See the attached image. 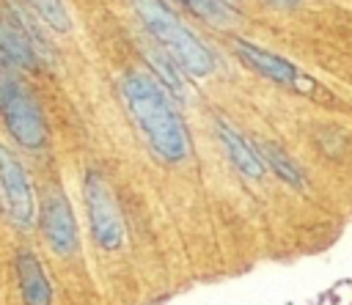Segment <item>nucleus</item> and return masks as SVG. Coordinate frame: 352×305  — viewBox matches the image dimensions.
<instances>
[{
	"mask_svg": "<svg viewBox=\"0 0 352 305\" xmlns=\"http://www.w3.org/2000/svg\"><path fill=\"white\" fill-rule=\"evenodd\" d=\"M121 96L154 154L165 162H182L190 151V140L160 80L143 71H126L121 77Z\"/></svg>",
	"mask_w": 352,
	"mask_h": 305,
	"instance_id": "f257e3e1",
	"label": "nucleus"
},
{
	"mask_svg": "<svg viewBox=\"0 0 352 305\" xmlns=\"http://www.w3.org/2000/svg\"><path fill=\"white\" fill-rule=\"evenodd\" d=\"M129 3L140 16V22L146 25V30L151 33V38H157V47L168 52L179 63V69L195 77H206L214 71L212 49L170 11L165 0H129Z\"/></svg>",
	"mask_w": 352,
	"mask_h": 305,
	"instance_id": "f03ea898",
	"label": "nucleus"
},
{
	"mask_svg": "<svg viewBox=\"0 0 352 305\" xmlns=\"http://www.w3.org/2000/svg\"><path fill=\"white\" fill-rule=\"evenodd\" d=\"M85 206L91 220V234L99 247L116 250L124 242V220L113 187L104 181L99 170H88L85 176Z\"/></svg>",
	"mask_w": 352,
	"mask_h": 305,
	"instance_id": "7ed1b4c3",
	"label": "nucleus"
},
{
	"mask_svg": "<svg viewBox=\"0 0 352 305\" xmlns=\"http://www.w3.org/2000/svg\"><path fill=\"white\" fill-rule=\"evenodd\" d=\"M234 52H236V58L248 69L258 71L261 77H267V80H272V82H278L283 88H292L297 93L314 96V99L322 96V88L316 85V80H311L308 74H302L286 58H280V55H275V52H270V49H264V47H258L253 41H245V38H236L234 41Z\"/></svg>",
	"mask_w": 352,
	"mask_h": 305,
	"instance_id": "20e7f679",
	"label": "nucleus"
},
{
	"mask_svg": "<svg viewBox=\"0 0 352 305\" xmlns=\"http://www.w3.org/2000/svg\"><path fill=\"white\" fill-rule=\"evenodd\" d=\"M0 190H3L6 209H8L11 220L22 228H30L36 223L33 184H30L28 170L22 168L19 157L6 146H0Z\"/></svg>",
	"mask_w": 352,
	"mask_h": 305,
	"instance_id": "39448f33",
	"label": "nucleus"
},
{
	"mask_svg": "<svg viewBox=\"0 0 352 305\" xmlns=\"http://www.w3.org/2000/svg\"><path fill=\"white\" fill-rule=\"evenodd\" d=\"M0 110H3V118H6V126H8L11 137L22 148H28V151H41L44 148V143H47V124L41 118V110H38L36 99L28 91L16 88Z\"/></svg>",
	"mask_w": 352,
	"mask_h": 305,
	"instance_id": "423d86ee",
	"label": "nucleus"
},
{
	"mask_svg": "<svg viewBox=\"0 0 352 305\" xmlns=\"http://www.w3.org/2000/svg\"><path fill=\"white\" fill-rule=\"evenodd\" d=\"M41 231H44L47 245L58 256L77 253V245H80L77 220H74V212H72L69 198L60 190H52L44 198V203H41Z\"/></svg>",
	"mask_w": 352,
	"mask_h": 305,
	"instance_id": "0eeeda50",
	"label": "nucleus"
},
{
	"mask_svg": "<svg viewBox=\"0 0 352 305\" xmlns=\"http://www.w3.org/2000/svg\"><path fill=\"white\" fill-rule=\"evenodd\" d=\"M16 283H19V294L25 300V305H50L52 302V286H50V278H47L41 261L36 258V253L22 250L16 256Z\"/></svg>",
	"mask_w": 352,
	"mask_h": 305,
	"instance_id": "6e6552de",
	"label": "nucleus"
},
{
	"mask_svg": "<svg viewBox=\"0 0 352 305\" xmlns=\"http://www.w3.org/2000/svg\"><path fill=\"white\" fill-rule=\"evenodd\" d=\"M217 137H220V143H223L228 159L234 162V168H236L245 179H261V176H264V162H261V157L256 154V148H253L231 124H226L223 118L217 121Z\"/></svg>",
	"mask_w": 352,
	"mask_h": 305,
	"instance_id": "1a4fd4ad",
	"label": "nucleus"
},
{
	"mask_svg": "<svg viewBox=\"0 0 352 305\" xmlns=\"http://www.w3.org/2000/svg\"><path fill=\"white\" fill-rule=\"evenodd\" d=\"M0 52H6L14 63H22L28 69L36 66V47L30 33L19 25V19L0 8Z\"/></svg>",
	"mask_w": 352,
	"mask_h": 305,
	"instance_id": "9d476101",
	"label": "nucleus"
},
{
	"mask_svg": "<svg viewBox=\"0 0 352 305\" xmlns=\"http://www.w3.org/2000/svg\"><path fill=\"white\" fill-rule=\"evenodd\" d=\"M256 154L261 157L264 168L275 170L278 179H283V181L292 184V187H302V173H300V168L292 162V157H289L280 146H275V143H270V140H258V143H256Z\"/></svg>",
	"mask_w": 352,
	"mask_h": 305,
	"instance_id": "9b49d317",
	"label": "nucleus"
},
{
	"mask_svg": "<svg viewBox=\"0 0 352 305\" xmlns=\"http://www.w3.org/2000/svg\"><path fill=\"white\" fill-rule=\"evenodd\" d=\"M192 14H198L201 19H206L209 25L217 27H231L239 22V11L231 8V3L226 0H182Z\"/></svg>",
	"mask_w": 352,
	"mask_h": 305,
	"instance_id": "f8f14e48",
	"label": "nucleus"
},
{
	"mask_svg": "<svg viewBox=\"0 0 352 305\" xmlns=\"http://www.w3.org/2000/svg\"><path fill=\"white\" fill-rule=\"evenodd\" d=\"M146 60L151 63V69L160 74V80H162V82H165L176 96H184V93H187L184 80H182V74H179V63H176L168 52H162L160 47L146 49Z\"/></svg>",
	"mask_w": 352,
	"mask_h": 305,
	"instance_id": "ddd939ff",
	"label": "nucleus"
},
{
	"mask_svg": "<svg viewBox=\"0 0 352 305\" xmlns=\"http://www.w3.org/2000/svg\"><path fill=\"white\" fill-rule=\"evenodd\" d=\"M25 3L55 33H69L72 30V16H69V8H66V0H25Z\"/></svg>",
	"mask_w": 352,
	"mask_h": 305,
	"instance_id": "4468645a",
	"label": "nucleus"
},
{
	"mask_svg": "<svg viewBox=\"0 0 352 305\" xmlns=\"http://www.w3.org/2000/svg\"><path fill=\"white\" fill-rule=\"evenodd\" d=\"M16 88H19V85H16L14 74L8 71V66H6V63H0V107L8 102V96H11Z\"/></svg>",
	"mask_w": 352,
	"mask_h": 305,
	"instance_id": "2eb2a0df",
	"label": "nucleus"
},
{
	"mask_svg": "<svg viewBox=\"0 0 352 305\" xmlns=\"http://www.w3.org/2000/svg\"><path fill=\"white\" fill-rule=\"evenodd\" d=\"M270 3H278V5H294V3H300V0H270Z\"/></svg>",
	"mask_w": 352,
	"mask_h": 305,
	"instance_id": "dca6fc26",
	"label": "nucleus"
}]
</instances>
